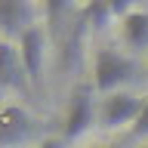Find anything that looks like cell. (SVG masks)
<instances>
[{
    "mask_svg": "<svg viewBox=\"0 0 148 148\" xmlns=\"http://www.w3.org/2000/svg\"><path fill=\"white\" fill-rule=\"evenodd\" d=\"M92 117H96V108H92V86H77L68 102V111H65V127H62V139L71 142V139H80L86 130L92 127Z\"/></svg>",
    "mask_w": 148,
    "mask_h": 148,
    "instance_id": "2",
    "label": "cell"
},
{
    "mask_svg": "<svg viewBox=\"0 0 148 148\" xmlns=\"http://www.w3.org/2000/svg\"><path fill=\"white\" fill-rule=\"evenodd\" d=\"M22 59H18V49H12L9 40H0V90H6V86H16L22 80Z\"/></svg>",
    "mask_w": 148,
    "mask_h": 148,
    "instance_id": "8",
    "label": "cell"
},
{
    "mask_svg": "<svg viewBox=\"0 0 148 148\" xmlns=\"http://www.w3.org/2000/svg\"><path fill=\"white\" fill-rule=\"evenodd\" d=\"M120 31H123V40L133 49H148V9H136L130 12L123 22H120Z\"/></svg>",
    "mask_w": 148,
    "mask_h": 148,
    "instance_id": "7",
    "label": "cell"
},
{
    "mask_svg": "<svg viewBox=\"0 0 148 148\" xmlns=\"http://www.w3.org/2000/svg\"><path fill=\"white\" fill-rule=\"evenodd\" d=\"M145 148H148V145H145Z\"/></svg>",
    "mask_w": 148,
    "mask_h": 148,
    "instance_id": "12",
    "label": "cell"
},
{
    "mask_svg": "<svg viewBox=\"0 0 148 148\" xmlns=\"http://www.w3.org/2000/svg\"><path fill=\"white\" fill-rule=\"evenodd\" d=\"M133 74H136V62L130 56L117 53V49H99L92 59V83L105 96L120 92L123 83L133 80Z\"/></svg>",
    "mask_w": 148,
    "mask_h": 148,
    "instance_id": "1",
    "label": "cell"
},
{
    "mask_svg": "<svg viewBox=\"0 0 148 148\" xmlns=\"http://www.w3.org/2000/svg\"><path fill=\"white\" fill-rule=\"evenodd\" d=\"M133 136H148V99L142 105V111H139L136 123H133Z\"/></svg>",
    "mask_w": 148,
    "mask_h": 148,
    "instance_id": "10",
    "label": "cell"
},
{
    "mask_svg": "<svg viewBox=\"0 0 148 148\" xmlns=\"http://www.w3.org/2000/svg\"><path fill=\"white\" fill-rule=\"evenodd\" d=\"M34 28V6L25 0H0V31L6 37H22Z\"/></svg>",
    "mask_w": 148,
    "mask_h": 148,
    "instance_id": "5",
    "label": "cell"
},
{
    "mask_svg": "<svg viewBox=\"0 0 148 148\" xmlns=\"http://www.w3.org/2000/svg\"><path fill=\"white\" fill-rule=\"evenodd\" d=\"M99 148H102V145H99Z\"/></svg>",
    "mask_w": 148,
    "mask_h": 148,
    "instance_id": "13",
    "label": "cell"
},
{
    "mask_svg": "<svg viewBox=\"0 0 148 148\" xmlns=\"http://www.w3.org/2000/svg\"><path fill=\"white\" fill-rule=\"evenodd\" d=\"M18 59H22L28 80L37 83L40 71H43V31L40 28H31V31H25L18 37Z\"/></svg>",
    "mask_w": 148,
    "mask_h": 148,
    "instance_id": "6",
    "label": "cell"
},
{
    "mask_svg": "<svg viewBox=\"0 0 148 148\" xmlns=\"http://www.w3.org/2000/svg\"><path fill=\"white\" fill-rule=\"evenodd\" d=\"M31 136V117L25 108L6 105L0 108V148H18Z\"/></svg>",
    "mask_w": 148,
    "mask_h": 148,
    "instance_id": "4",
    "label": "cell"
},
{
    "mask_svg": "<svg viewBox=\"0 0 148 148\" xmlns=\"http://www.w3.org/2000/svg\"><path fill=\"white\" fill-rule=\"evenodd\" d=\"M83 16L92 22V28H105V25H111V3H92V6H86L83 9Z\"/></svg>",
    "mask_w": 148,
    "mask_h": 148,
    "instance_id": "9",
    "label": "cell"
},
{
    "mask_svg": "<svg viewBox=\"0 0 148 148\" xmlns=\"http://www.w3.org/2000/svg\"><path fill=\"white\" fill-rule=\"evenodd\" d=\"M37 148H65V139H43Z\"/></svg>",
    "mask_w": 148,
    "mask_h": 148,
    "instance_id": "11",
    "label": "cell"
},
{
    "mask_svg": "<svg viewBox=\"0 0 148 148\" xmlns=\"http://www.w3.org/2000/svg\"><path fill=\"white\" fill-rule=\"evenodd\" d=\"M142 105H145V102L139 99V96H133V92H123V90H120V92H111V96L102 99L99 123L105 130H117V127H123V123H136Z\"/></svg>",
    "mask_w": 148,
    "mask_h": 148,
    "instance_id": "3",
    "label": "cell"
}]
</instances>
